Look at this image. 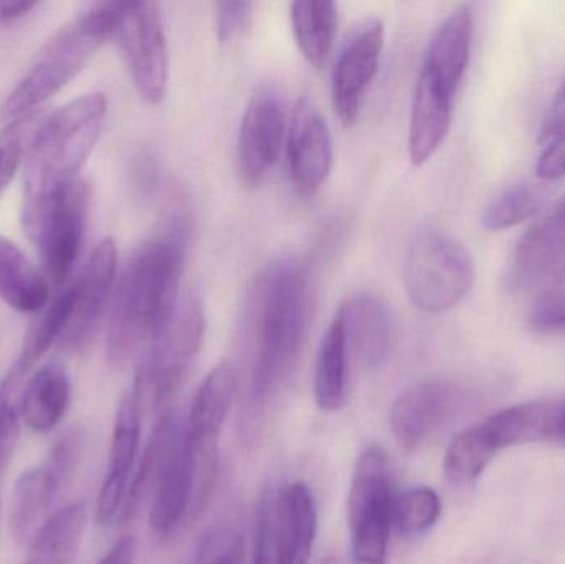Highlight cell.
I'll list each match as a JSON object with an SVG mask.
<instances>
[{
    "instance_id": "1",
    "label": "cell",
    "mask_w": 565,
    "mask_h": 564,
    "mask_svg": "<svg viewBox=\"0 0 565 564\" xmlns=\"http://www.w3.org/2000/svg\"><path fill=\"white\" fill-rule=\"evenodd\" d=\"M185 232L178 227L135 252L113 294L106 354L116 368L145 354L179 304Z\"/></svg>"
},
{
    "instance_id": "2",
    "label": "cell",
    "mask_w": 565,
    "mask_h": 564,
    "mask_svg": "<svg viewBox=\"0 0 565 564\" xmlns=\"http://www.w3.org/2000/svg\"><path fill=\"white\" fill-rule=\"evenodd\" d=\"M308 277L295 258H278L255 281L250 300L254 403H267L291 376L308 327Z\"/></svg>"
},
{
    "instance_id": "3",
    "label": "cell",
    "mask_w": 565,
    "mask_h": 564,
    "mask_svg": "<svg viewBox=\"0 0 565 564\" xmlns=\"http://www.w3.org/2000/svg\"><path fill=\"white\" fill-rule=\"evenodd\" d=\"M108 113L102 93H88L46 116L33 142L23 188V231L35 237L50 205L65 194L95 149Z\"/></svg>"
},
{
    "instance_id": "4",
    "label": "cell",
    "mask_w": 565,
    "mask_h": 564,
    "mask_svg": "<svg viewBox=\"0 0 565 564\" xmlns=\"http://www.w3.org/2000/svg\"><path fill=\"white\" fill-rule=\"evenodd\" d=\"M118 2L93 3L88 10L63 26L39 53L29 72L3 103L2 118H22L36 111L60 89L65 88L88 65L99 46L115 33Z\"/></svg>"
},
{
    "instance_id": "5",
    "label": "cell",
    "mask_w": 565,
    "mask_h": 564,
    "mask_svg": "<svg viewBox=\"0 0 565 564\" xmlns=\"http://www.w3.org/2000/svg\"><path fill=\"white\" fill-rule=\"evenodd\" d=\"M473 281V258L454 235L424 227L412 237L404 258V287L418 310H451L470 294Z\"/></svg>"
},
{
    "instance_id": "6",
    "label": "cell",
    "mask_w": 565,
    "mask_h": 564,
    "mask_svg": "<svg viewBox=\"0 0 565 564\" xmlns=\"http://www.w3.org/2000/svg\"><path fill=\"white\" fill-rule=\"evenodd\" d=\"M205 313L201 300L185 295L171 320L141 357L132 393L139 403L149 400L156 411H168L204 343Z\"/></svg>"
},
{
    "instance_id": "7",
    "label": "cell",
    "mask_w": 565,
    "mask_h": 564,
    "mask_svg": "<svg viewBox=\"0 0 565 564\" xmlns=\"http://www.w3.org/2000/svg\"><path fill=\"white\" fill-rule=\"evenodd\" d=\"M394 523L391 473L382 447L359 456L348 496V525L352 556L359 564H387Z\"/></svg>"
},
{
    "instance_id": "8",
    "label": "cell",
    "mask_w": 565,
    "mask_h": 564,
    "mask_svg": "<svg viewBox=\"0 0 565 564\" xmlns=\"http://www.w3.org/2000/svg\"><path fill=\"white\" fill-rule=\"evenodd\" d=\"M113 39L138 95L149 105L161 103L168 93L169 50L159 7L154 2H118Z\"/></svg>"
},
{
    "instance_id": "9",
    "label": "cell",
    "mask_w": 565,
    "mask_h": 564,
    "mask_svg": "<svg viewBox=\"0 0 565 564\" xmlns=\"http://www.w3.org/2000/svg\"><path fill=\"white\" fill-rule=\"evenodd\" d=\"M118 272V247L113 238H103L88 260L83 265L78 278L68 287V327L58 347L68 351H82L98 330L106 301L111 295Z\"/></svg>"
},
{
    "instance_id": "10",
    "label": "cell",
    "mask_w": 565,
    "mask_h": 564,
    "mask_svg": "<svg viewBox=\"0 0 565 564\" xmlns=\"http://www.w3.org/2000/svg\"><path fill=\"white\" fill-rule=\"evenodd\" d=\"M86 211L88 188L76 182L50 205L33 237L42 254L43 272L55 285L66 284L75 270L85 235Z\"/></svg>"
},
{
    "instance_id": "11",
    "label": "cell",
    "mask_w": 565,
    "mask_h": 564,
    "mask_svg": "<svg viewBox=\"0 0 565 564\" xmlns=\"http://www.w3.org/2000/svg\"><path fill=\"white\" fill-rule=\"evenodd\" d=\"M384 50V23L369 19L355 26L335 60L332 105L342 125L359 118L365 92L371 86Z\"/></svg>"
},
{
    "instance_id": "12",
    "label": "cell",
    "mask_w": 565,
    "mask_h": 564,
    "mask_svg": "<svg viewBox=\"0 0 565 564\" xmlns=\"http://www.w3.org/2000/svg\"><path fill=\"white\" fill-rule=\"evenodd\" d=\"M286 116L280 99L258 93L245 109L238 131L237 171L242 184L257 189L267 181L285 142Z\"/></svg>"
},
{
    "instance_id": "13",
    "label": "cell",
    "mask_w": 565,
    "mask_h": 564,
    "mask_svg": "<svg viewBox=\"0 0 565 564\" xmlns=\"http://www.w3.org/2000/svg\"><path fill=\"white\" fill-rule=\"evenodd\" d=\"M565 257V194L544 212L514 247L504 285L513 294L536 287Z\"/></svg>"
},
{
    "instance_id": "14",
    "label": "cell",
    "mask_w": 565,
    "mask_h": 564,
    "mask_svg": "<svg viewBox=\"0 0 565 564\" xmlns=\"http://www.w3.org/2000/svg\"><path fill=\"white\" fill-rule=\"evenodd\" d=\"M289 174L299 191H318L332 168V139L324 116L315 103L301 98L292 108L288 126Z\"/></svg>"
},
{
    "instance_id": "15",
    "label": "cell",
    "mask_w": 565,
    "mask_h": 564,
    "mask_svg": "<svg viewBox=\"0 0 565 564\" xmlns=\"http://www.w3.org/2000/svg\"><path fill=\"white\" fill-rule=\"evenodd\" d=\"M141 440V403L135 393H129L119 404L113 429L108 472L99 490L96 519L102 525L115 522L121 515L132 470L138 462Z\"/></svg>"
},
{
    "instance_id": "16",
    "label": "cell",
    "mask_w": 565,
    "mask_h": 564,
    "mask_svg": "<svg viewBox=\"0 0 565 564\" xmlns=\"http://www.w3.org/2000/svg\"><path fill=\"white\" fill-rule=\"evenodd\" d=\"M457 387L444 380L415 384L391 407V429L402 449L412 453L450 416L457 404Z\"/></svg>"
},
{
    "instance_id": "17",
    "label": "cell",
    "mask_w": 565,
    "mask_h": 564,
    "mask_svg": "<svg viewBox=\"0 0 565 564\" xmlns=\"http://www.w3.org/2000/svg\"><path fill=\"white\" fill-rule=\"evenodd\" d=\"M473 43V10L458 6L438 26L428 43L420 75L427 76L438 88L457 96L471 58Z\"/></svg>"
},
{
    "instance_id": "18",
    "label": "cell",
    "mask_w": 565,
    "mask_h": 564,
    "mask_svg": "<svg viewBox=\"0 0 565 564\" xmlns=\"http://www.w3.org/2000/svg\"><path fill=\"white\" fill-rule=\"evenodd\" d=\"M194 489V464L182 443L181 429L152 492L149 522L156 535L168 539L181 523L191 519Z\"/></svg>"
},
{
    "instance_id": "19",
    "label": "cell",
    "mask_w": 565,
    "mask_h": 564,
    "mask_svg": "<svg viewBox=\"0 0 565 564\" xmlns=\"http://www.w3.org/2000/svg\"><path fill=\"white\" fill-rule=\"evenodd\" d=\"M335 317L341 321L349 350H354L365 366H381L392 343V318L379 295L358 294L344 301Z\"/></svg>"
},
{
    "instance_id": "20",
    "label": "cell",
    "mask_w": 565,
    "mask_h": 564,
    "mask_svg": "<svg viewBox=\"0 0 565 564\" xmlns=\"http://www.w3.org/2000/svg\"><path fill=\"white\" fill-rule=\"evenodd\" d=\"M318 533V509L306 483L286 487L275 500L278 564H309Z\"/></svg>"
},
{
    "instance_id": "21",
    "label": "cell",
    "mask_w": 565,
    "mask_h": 564,
    "mask_svg": "<svg viewBox=\"0 0 565 564\" xmlns=\"http://www.w3.org/2000/svg\"><path fill=\"white\" fill-rule=\"evenodd\" d=\"M237 370L231 361H222L207 374L182 426V437L189 444L218 446V437L237 393Z\"/></svg>"
},
{
    "instance_id": "22",
    "label": "cell",
    "mask_w": 565,
    "mask_h": 564,
    "mask_svg": "<svg viewBox=\"0 0 565 564\" xmlns=\"http://www.w3.org/2000/svg\"><path fill=\"white\" fill-rule=\"evenodd\" d=\"M455 96L418 75L408 123V158L422 166L438 151L450 131Z\"/></svg>"
},
{
    "instance_id": "23",
    "label": "cell",
    "mask_w": 565,
    "mask_h": 564,
    "mask_svg": "<svg viewBox=\"0 0 565 564\" xmlns=\"http://www.w3.org/2000/svg\"><path fill=\"white\" fill-rule=\"evenodd\" d=\"M559 401H531L498 411L483 421L498 450L521 444L554 443Z\"/></svg>"
},
{
    "instance_id": "24",
    "label": "cell",
    "mask_w": 565,
    "mask_h": 564,
    "mask_svg": "<svg viewBox=\"0 0 565 564\" xmlns=\"http://www.w3.org/2000/svg\"><path fill=\"white\" fill-rule=\"evenodd\" d=\"M0 298L13 310L36 313L49 304V284L19 245L0 235Z\"/></svg>"
},
{
    "instance_id": "25",
    "label": "cell",
    "mask_w": 565,
    "mask_h": 564,
    "mask_svg": "<svg viewBox=\"0 0 565 564\" xmlns=\"http://www.w3.org/2000/svg\"><path fill=\"white\" fill-rule=\"evenodd\" d=\"M348 341L338 317L329 324L316 354L312 393L319 409L338 413L348 403Z\"/></svg>"
},
{
    "instance_id": "26",
    "label": "cell",
    "mask_w": 565,
    "mask_h": 564,
    "mask_svg": "<svg viewBox=\"0 0 565 564\" xmlns=\"http://www.w3.org/2000/svg\"><path fill=\"white\" fill-rule=\"evenodd\" d=\"M88 510L83 502H75L53 513L33 539L25 564H75Z\"/></svg>"
},
{
    "instance_id": "27",
    "label": "cell",
    "mask_w": 565,
    "mask_h": 564,
    "mask_svg": "<svg viewBox=\"0 0 565 564\" xmlns=\"http://www.w3.org/2000/svg\"><path fill=\"white\" fill-rule=\"evenodd\" d=\"M70 393L68 376L62 368L50 364L36 371L20 396L23 423L35 433L55 429L68 407Z\"/></svg>"
},
{
    "instance_id": "28",
    "label": "cell",
    "mask_w": 565,
    "mask_h": 564,
    "mask_svg": "<svg viewBox=\"0 0 565 564\" xmlns=\"http://www.w3.org/2000/svg\"><path fill=\"white\" fill-rule=\"evenodd\" d=\"M65 480L66 477L46 459L19 477L10 507V529L17 539H23L30 532Z\"/></svg>"
},
{
    "instance_id": "29",
    "label": "cell",
    "mask_w": 565,
    "mask_h": 564,
    "mask_svg": "<svg viewBox=\"0 0 565 564\" xmlns=\"http://www.w3.org/2000/svg\"><path fill=\"white\" fill-rule=\"evenodd\" d=\"M292 33L299 52L315 68L324 65L338 32V6L332 2H292L289 6Z\"/></svg>"
},
{
    "instance_id": "30",
    "label": "cell",
    "mask_w": 565,
    "mask_h": 564,
    "mask_svg": "<svg viewBox=\"0 0 565 564\" xmlns=\"http://www.w3.org/2000/svg\"><path fill=\"white\" fill-rule=\"evenodd\" d=\"M500 453L483 424L458 434L444 457V473L450 482L465 486L480 479L494 456Z\"/></svg>"
},
{
    "instance_id": "31",
    "label": "cell",
    "mask_w": 565,
    "mask_h": 564,
    "mask_svg": "<svg viewBox=\"0 0 565 564\" xmlns=\"http://www.w3.org/2000/svg\"><path fill=\"white\" fill-rule=\"evenodd\" d=\"M547 194L546 185L537 182L511 185L487 205L481 215V225L484 231L500 232L523 224L544 207Z\"/></svg>"
},
{
    "instance_id": "32",
    "label": "cell",
    "mask_w": 565,
    "mask_h": 564,
    "mask_svg": "<svg viewBox=\"0 0 565 564\" xmlns=\"http://www.w3.org/2000/svg\"><path fill=\"white\" fill-rule=\"evenodd\" d=\"M45 118L40 111L29 113L22 118L13 119L0 135V195L22 162L29 158Z\"/></svg>"
},
{
    "instance_id": "33",
    "label": "cell",
    "mask_w": 565,
    "mask_h": 564,
    "mask_svg": "<svg viewBox=\"0 0 565 564\" xmlns=\"http://www.w3.org/2000/svg\"><path fill=\"white\" fill-rule=\"evenodd\" d=\"M440 515V497L430 487L405 490L394 502V522L405 535L428 532Z\"/></svg>"
},
{
    "instance_id": "34",
    "label": "cell",
    "mask_w": 565,
    "mask_h": 564,
    "mask_svg": "<svg viewBox=\"0 0 565 564\" xmlns=\"http://www.w3.org/2000/svg\"><path fill=\"white\" fill-rule=\"evenodd\" d=\"M23 373L13 366L0 381V476L9 466L20 433V380Z\"/></svg>"
},
{
    "instance_id": "35",
    "label": "cell",
    "mask_w": 565,
    "mask_h": 564,
    "mask_svg": "<svg viewBox=\"0 0 565 564\" xmlns=\"http://www.w3.org/2000/svg\"><path fill=\"white\" fill-rule=\"evenodd\" d=\"M537 331L565 330V267L559 268L537 295L530 315Z\"/></svg>"
},
{
    "instance_id": "36",
    "label": "cell",
    "mask_w": 565,
    "mask_h": 564,
    "mask_svg": "<svg viewBox=\"0 0 565 564\" xmlns=\"http://www.w3.org/2000/svg\"><path fill=\"white\" fill-rule=\"evenodd\" d=\"M241 555V535L228 526H212L199 540L189 564H224L232 556Z\"/></svg>"
},
{
    "instance_id": "37",
    "label": "cell",
    "mask_w": 565,
    "mask_h": 564,
    "mask_svg": "<svg viewBox=\"0 0 565 564\" xmlns=\"http://www.w3.org/2000/svg\"><path fill=\"white\" fill-rule=\"evenodd\" d=\"M254 564H278L277 536H275V500L264 496L258 506L255 530Z\"/></svg>"
},
{
    "instance_id": "38",
    "label": "cell",
    "mask_w": 565,
    "mask_h": 564,
    "mask_svg": "<svg viewBox=\"0 0 565 564\" xmlns=\"http://www.w3.org/2000/svg\"><path fill=\"white\" fill-rule=\"evenodd\" d=\"M254 17V3L221 2L217 3V36L221 43H231L250 26Z\"/></svg>"
},
{
    "instance_id": "39",
    "label": "cell",
    "mask_w": 565,
    "mask_h": 564,
    "mask_svg": "<svg viewBox=\"0 0 565 564\" xmlns=\"http://www.w3.org/2000/svg\"><path fill=\"white\" fill-rule=\"evenodd\" d=\"M536 172L543 181H554L565 175V132L550 141L537 159Z\"/></svg>"
},
{
    "instance_id": "40",
    "label": "cell",
    "mask_w": 565,
    "mask_h": 564,
    "mask_svg": "<svg viewBox=\"0 0 565 564\" xmlns=\"http://www.w3.org/2000/svg\"><path fill=\"white\" fill-rule=\"evenodd\" d=\"M565 132V75L540 129V142L553 141Z\"/></svg>"
},
{
    "instance_id": "41",
    "label": "cell",
    "mask_w": 565,
    "mask_h": 564,
    "mask_svg": "<svg viewBox=\"0 0 565 564\" xmlns=\"http://www.w3.org/2000/svg\"><path fill=\"white\" fill-rule=\"evenodd\" d=\"M136 542L132 536H122L96 564H135Z\"/></svg>"
},
{
    "instance_id": "42",
    "label": "cell",
    "mask_w": 565,
    "mask_h": 564,
    "mask_svg": "<svg viewBox=\"0 0 565 564\" xmlns=\"http://www.w3.org/2000/svg\"><path fill=\"white\" fill-rule=\"evenodd\" d=\"M36 2H12V0H0V25H9L29 15L33 9H36Z\"/></svg>"
},
{
    "instance_id": "43",
    "label": "cell",
    "mask_w": 565,
    "mask_h": 564,
    "mask_svg": "<svg viewBox=\"0 0 565 564\" xmlns=\"http://www.w3.org/2000/svg\"><path fill=\"white\" fill-rule=\"evenodd\" d=\"M565 447V400L559 401V413H557L556 434L554 443Z\"/></svg>"
},
{
    "instance_id": "44",
    "label": "cell",
    "mask_w": 565,
    "mask_h": 564,
    "mask_svg": "<svg viewBox=\"0 0 565 564\" xmlns=\"http://www.w3.org/2000/svg\"><path fill=\"white\" fill-rule=\"evenodd\" d=\"M241 558H242V555L241 556H232V558H228L227 562H225L224 564H241Z\"/></svg>"
}]
</instances>
